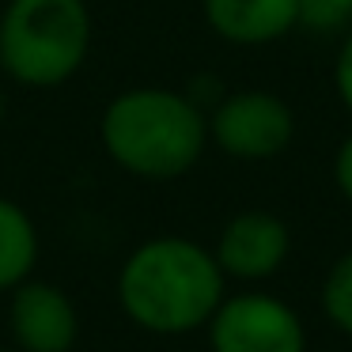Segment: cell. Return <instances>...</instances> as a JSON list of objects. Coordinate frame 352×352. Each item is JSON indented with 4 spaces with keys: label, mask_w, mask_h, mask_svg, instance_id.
Masks as SVG:
<instances>
[{
    "label": "cell",
    "mask_w": 352,
    "mask_h": 352,
    "mask_svg": "<svg viewBox=\"0 0 352 352\" xmlns=\"http://www.w3.org/2000/svg\"><path fill=\"white\" fill-rule=\"evenodd\" d=\"M8 329L19 352H72L80 341V311L54 280L27 276L8 292Z\"/></svg>",
    "instance_id": "obj_6"
},
{
    "label": "cell",
    "mask_w": 352,
    "mask_h": 352,
    "mask_svg": "<svg viewBox=\"0 0 352 352\" xmlns=\"http://www.w3.org/2000/svg\"><path fill=\"white\" fill-rule=\"evenodd\" d=\"M4 118H8V95H4V87H0V125H4Z\"/></svg>",
    "instance_id": "obj_14"
},
{
    "label": "cell",
    "mask_w": 352,
    "mask_h": 352,
    "mask_svg": "<svg viewBox=\"0 0 352 352\" xmlns=\"http://www.w3.org/2000/svg\"><path fill=\"white\" fill-rule=\"evenodd\" d=\"M333 95L344 107V114L352 118V27L344 31L341 46L333 54Z\"/></svg>",
    "instance_id": "obj_12"
},
{
    "label": "cell",
    "mask_w": 352,
    "mask_h": 352,
    "mask_svg": "<svg viewBox=\"0 0 352 352\" xmlns=\"http://www.w3.org/2000/svg\"><path fill=\"white\" fill-rule=\"evenodd\" d=\"M201 16L220 42L258 50L299 27V0H201Z\"/></svg>",
    "instance_id": "obj_8"
},
{
    "label": "cell",
    "mask_w": 352,
    "mask_h": 352,
    "mask_svg": "<svg viewBox=\"0 0 352 352\" xmlns=\"http://www.w3.org/2000/svg\"><path fill=\"white\" fill-rule=\"evenodd\" d=\"M296 140V114L288 99L265 87L223 91L208 110V144L239 163H269Z\"/></svg>",
    "instance_id": "obj_4"
},
{
    "label": "cell",
    "mask_w": 352,
    "mask_h": 352,
    "mask_svg": "<svg viewBox=\"0 0 352 352\" xmlns=\"http://www.w3.org/2000/svg\"><path fill=\"white\" fill-rule=\"evenodd\" d=\"M95 23L87 0H8L0 12V72L23 87H61L84 69Z\"/></svg>",
    "instance_id": "obj_3"
},
{
    "label": "cell",
    "mask_w": 352,
    "mask_h": 352,
    "mask_svg": "<svg viewBox=\"0 0 352 352\" xmlns=\"http://www.w3.org/2000/svg\"><path fill=\"white\" fill-rule=\"evenodd\" d=\"M99 140L118 170L144 182H175L205 155L208 114L175 87H129L102 107Z\"/></svg>",
    "instance_id": "obj_2"
},
{
    "label": "cell",
    "mask_w": 352,
    "mask_h": 352,
    "mask_svg": "<svg viewBox=\"0 0 352 352\" xmlns=\"http://www.w3.org/2000/svg\"><path fill=\"white\" fill-rule=\"evenodd\" d=\"M228 280L258 284L280 273V265L292 254V231L276 212L265 208H246L235 212L220 228V239L212 246Z\"/></svg>",
    "instance_id": "obj_7"
},
{
    "label": "cell",
    "mask_w": 352,
    "mask_h": 352,
    "mask_svg": "<svg viewBox=\"0 0 352 352\" xmlns=\"http://www.w3.org/2000/svg\"><path fill=\"white\" fill-rule=\"evenodd\" d=\"M333 186H337V193L352 205V133L337 144V152H333Z\"/></svg>",
    "instance_id": "obj_13"
},
{
    "label": "cell",
    "mask_w": 352,
    "mask_h": 352,
    "mask_svg": "<svg viewBox=\"0 0 352 352\" xmlns=\"http://www.w3.org/2000/svg\"><path fill=\"white\" fill-rule=\"evenodd\" d=\"M114 292L122 314L137 329L186 337L208 326L228 296V276L208 246L186 235H155L125 254Z\"/></svg>",
    "instance_id": "obj_1"
},
{
    "label": "cell",
    "mask_w": 352,
    "mask_h": 352,
    "mask_svg": "<svg viewBox=\"0 0 352 352\" xmlns=\"http://www.w3.org/2000/svg\"><path fill=\"white\" fill-rule=\"evenodd\" d=\"M299 27L314 34H344L352 27V0H299Z\"/></svg>",
    "instance_id": "obj_11"
},
{
    "label": "cell",
    "mask_w": 352,
    "mask_h": 352,
    "mask_svg": "<svg viewBox=\"0 0 352 352\" xmlns=\"http://www.w3.org/2000/svg\"><path fill=\"white\" fill-rule=\"evenodd\" d=\"M38 250L42 243L31 212L19 201L0 193V292H12L27 276H34Z\"/></svg>",
    "instance_id": "obj_9"
},
{
    "label": "cell",
    "mask_w": 352,
    "mask_h": 352,
    "mask_svg": "<svg viewBox=\"0 0 352 352\" xmlns=\"http://www.w3.org/2000/svg\"><path fill=\"white\" fill-rule=\"evenodd\" d=\"M0 352H19V349H4V344H0Z\"/></svg>",
    "instance_id": "obj_15"
},
{
    "label": "cell",
    "mask_w": 352,
    "mask_h": 352,
    "mask_svg": "<svg viewBox=\"0 0 352 352\" xmlns=\"http://www.w3.org/2000/svg\"><path fill=\"white\" fill-rule=\"evenodd\" d=\"M322 311H326L329 326L352 337V250H344L333 265L326 269L322 280Z\"/></svg>",
    "instance_id": "obj_10"
},
{
    "label": "cell",
    "mask_w": 352,
    "mask_h": 352,
    "mask_svg": "<svg viewBox=\"0 0 352 352\" xmlns=\"http://www.w3.org/2000/svg\"><path fill=\"white\" fill-rule=\"evenodd\" d=\"M205 329L212 352H307L303 318L269 292L223 296Z\"/></svg>",
    "instance_id": "obj_5"
}]
</instances>
